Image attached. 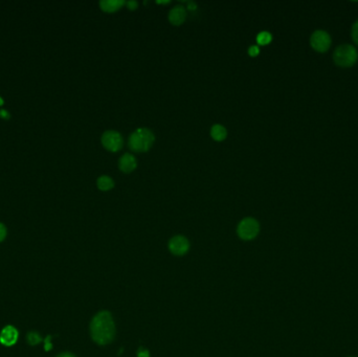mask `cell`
I'll use <instances>...</instances> for the list:
<instances>
[{"label": "cell", "mask_w": 358, "mask_h": 357, "mask_svg": "<svg viewBox=\"0 0 358 357\" xmlns=\"http://www.w3.org/2000/svg\"><path fill=\"white\" fill-rule=\"evenodd\" d=\"M91 339L98 345L104 346L115 340L116 325L112 315L108 311H101L94 316L90 323Z\"/></svg>", "instance_id": "cell-1"}, {"label": "cell", "mask_w": 358, "mask_h": 357, "mask_svg": "<svg viewBox=\"0 0 358 357\" xmlns=\"http://www.w3.org/2000/svg\"><path fill=\"white\" fill-rule=\"evenodd\" d=\"M154 140L155 136L151 130L147 128H138L130 135L129 147L133 151L146 152L152 147Z\"/></svg>", "instance_id": "cell-2"}, {"label": "cell", "mask_w": 358, "mask_h": 357, "mask_svg": "<svg viewBox=\"0 0 358 357\" xmlns=\"http://www.w3.org/2000/svg\"><path fill=\"white\" fill-rule=\"evenodd\" d=\"M358 53L354 46L350 44H343L337 47L333 55V60L336 65L341 67H350L356 63Z\"/></svg>", "instance_id": "cell-3"}, {"label": "cell", "mask_w": 358, "mask_h": 357, "mask_svg": "<svg viewBox=\"0 0 358 357\" xmlns=\"http://www.w3.org/2000/svg\"><path fill=\"white\" fill-rule=\"evenodd\" d=\"M260 232V224L254 218L247 217L241 220L239 223L237 233L238 236L243 240H252L258 236Z\"/></svg>", "instance_id": "cell-4"}, {"label": "cell", "mask_w": 358, "mask_h": 357, "mask_svg": "<svg viewBox=\"0 0 358 357\" xmlns=\"http://www.w3.org/2000/svg\"><path fill=\"white\" fill-rule=\"evenodd\" d=\"M310 44L316 52L326 53L331 45V38L324 30H315L310 38Z\"/></svg>", "instance_id": "cell-5"}, {"label": "cell", "mask_w": 358, "mask_h": 357, "mask_svg": "<svg viewBox=\"0 0 358 357\" xmlns=\"http://www.w3.org/2000/svg\"><path fill=\"white\" fill-rule=\"evenodd\" d=\"M102 144L112 152L119 151L122 146V137L119 132L115 130H108L102 135Z\"/></svg>", "instance_id": "cell-6"}, {"label": "cell", "mask_w": 358, "mask_h": 357, "mask_svg": "<svg viewBox=\"0 0 358 357\" xmlns=\"http://www.w3.org/2000/svg\"><path fill=\"white\" fill-rule=\"evenodd\" d=\"M169 249L175 256H183L190 249V242L183 236H175L169 241Z\"/></svg>", "instance_id": "cell-7"}, {"label": "cell", "mask_w": 358, "mask_h": 357, "mask_svg": "<svg viewBox=\"0 0 358 357\" xmlns=\"http://www.w3.org/2000/svg\"><path fill=\"white\" fill-rule=\"evenodd\" d=\"M19 339V332L14 326H5L0 332V344L5 347L14 346Z\"/></svg>", "instance_id": "cell-8"}, {"label": "cell", "mask_w": 358, "mask_h": 357, "mask_svg": "<svg viewBox=\"0 0 358 357\" xmlns=\"http://www.w3.org/2000/svg\"><path fill=\"white\" fill-rule=\"evenodd\" d=\"M187 17V11L182 5L174 6L170 13H169V20L170 22L174 25H180L185 22Z\"/></svg>", "instance_id": "cell-9"}, {"label": "cell", "mask_w": 358, "mask_h": 357, "mask_svg": "<svg viewBox=\"0 0 358 357\" xmlns=\"http://www.w3.org/2000/svg\"><path fill=\"white\" fill-rule=\"evenodd\" d=\"M136 158L134 155L130 154V153H125L119 160V168L120 171L125 173H130L136 168Z\"/></svg>", "instance_id": "cell-10"}, {"label": "cell", "mask_w": 358, "mask_h": 357, "mask_svg": "<svg viewBox=\"0 0 358 357\" xmlns=\"http://www.w3.org/2000/svg\"><path fill=\"white\" fill-rule=\"evenodd\" d=\"M126 2L124 0H101L100 5L105 12H116Z\"/></svg>", "instance_id": "cell-11"}, {"label": "cell", "mask_w": 358, "mask_h": 357, "mask_svg": "<svg viewBox=\"0 0 358 357\" xmlns=\"http://www.w3.org/2000/svg\"><path fill=\"white\" fill-rule=\"evenodd\" d=\"M211 135L215 140L221 141V140H223L224 138L227 137L228 131L222 125L216 124V125H214L212 127V129H211Z\"/></svg>", "instance_id": "cell-12"}, {"label": "cell", "mask_w": 358, "mask_h": 357, "mask_svg": "<svg viewBox=\"0 0 358 357\" xmlns=\"http://www.w3.org/2000/svg\"><path fill=\"white\" fill-rule=\"evenodd\" d=\"M97 183H98V188L102 191H108L115 187L114 179L107 175H103V176L99 177Z\"/></svg>", "instance_id": "cell-13"}, {"label": "cell", "mask_w": 358, "mask_h": 357, "mask_svg": "<svg viewBox=\"0 0 358 357\" xmlns=\"http://www.w3.org/2000/svg\"><path fill=\"white\" fill-rule=\"evenodd\" d=\"M272 40V36L267 30H263V32H260L257 36V42L261 45H266L269 44Z\"/></svg>", "instance_id": "cell-14"}, {"label": "cell", "mask_w": 358, "mask_h": 357, "mask_svg": "<svg viewBox=\"0 0 358 357\" xmlns=\"http://www.w3.org/2000/svg\"><path fill=\"white\" fill-rule=\"evenodd\" d=\"M26 341H27L28 345H30V346H37L41 342H42V339H41L39 333H37L35 331H30L26 335Z\"/></svg>", "instance_id": "cell-15"}, {"label": "cell", "mask_w": 358, "mask_h": 357, "mask_svg": "<svg viewBox=\"0 0 358 357\" xmlns=\"http://www.w3.org/2000/svg\"><path fill=\"white\" fill-rule=\"evenodd\" d=\"M351 35H352L353 41L358 45V20H357V21H356V22L353 24V26H352Z\"/></svg>", "instance_id": "cell-16"}, {"label": "cell", "mask_w": 358, "mask_h": 357, "mask_svg": "<svg viewBox=\"0 0 358 357\" xmlns=\"http://www.w3.org/2000/svg\"><path fill=\"white\" fill-rule=\"evenodd\" d=\"M6 228L3 223L0 222V242H2L6 237Z\"/></svg>", "instance_id": "cell-17"}, {"label": "cell", "mask_w": 358, "mask_h": 357, "mask_svg": "<svg viewBox=\"0 0 358 357\" xmlns=\"http://www.w3.org/2000/svg\"><path fill=\"white\" fill-rule=\"evenodd\" d=\"M259 53H260V48H259L257 45H251V46L248 48V54H249V56H251V57L258 56Z\"/></svg>", "instance_id": "cell-18"}, {"label": "cell", "mask_w": 358, "mask_h": 357, "mask_svg": "<svg viewBox=\"0 0 358 357\" xmlns=\"http://www.w3.org/2000/svg\"><path fill=\"white\" fill-rule=\"evenodd\" d=\"M137 357H150V353L144 348H139V350L137 351Z\"/></svg>", "instance_id": "cell-19"}, {"label": "cell", "mask_w": 358, "mask_h": 357, "mask_svg": "<svg viewBox=\"0 0 358 357\" xmlns=\"http://www.w3.org/2000/svg\"><path fill=\"white\" fill-rule=\"evenodd\" d=\"M127 5L130 9H135L138 5V2L135 1V0H130V1L127 3Z\"/></svg>", "instance_id": "cell-20"}, {"label": "cell", "mask_w": 358, "mask_h": 357, "mask_svg": "<svg viewBox=\"0 0 358 357\" xmlns=\"http://www.w3.org/2000/svg\"><path fill=\"white\" fill-rule=\"evenodd\" d=\"M9 117H11V116H9V114H8V112H7L5 109H1V110H0V118H2V119H8Z\"/></svg>", "instance_id": "cell-21"}, {"label": "cell", "mask_w": 358, "mask_h": 357, "mask_svg": "<svg viewBox=\"0 0 358 357\" xmlns=\"http://www.w3.org/2000/svg\"><path fill=\"white\" fill-rule=\"evenodd\" d=\"M57 357H77L76 355H74L73 353H69V352H63V353H60Z\"/></svg>", "instance_id": "cell-22"}, {"label": "cell", "mask_w": 358, "mask_h": 357, "mask_svg": "<svg viewBox=\"0 0 358 357\" xmlns=\"http://www.w3.org/2000/svg\"><path fill=\"white\" fill-rule=\"evenodd\" d=\"M188 8L191 9V11H194V9L197 8V4L194 1H189L188 2Z\"/></svg>", "instance_id": "cell-23"}, {"label": "cell", "mask_w": 358, "mask_h": 357, "mask_svg": "<svg viewBox=\"0 0 358 357\" xmlns=\"http://www.w3.org/2000/svg\"><path fill=\"white\" fill-rule=\"evenodd\" d=\"M3 103H4V102H3V99H2L1 97H0V106H2V105H3Z\"/></svg>", "instance_id": "cell-24"}, {"label": "cell", "mask_w": 358, "mask_h": 357, "mask_svg": "<svg viewBox=\"0 0 358 357\" xmlns=\"http://www.w3.org/2000/svg\"><path fill=\"white\" fill-rule=\"evenodd\" d=\"M169 1H157V3H168Z\"/></svg>", "instance_id": "cell-25"}, {"label": "cell", "mask_w": 358, "mask_h": 357, "mask_svg": "<svg viewBox=\"0 0 358 357\" xmlns=\"http://www.w3.org/2000/svg\"><path fill=\"white\" fill-rule=\"evenodd\" d=\"M349 357H354V356H349Z\"/></svg>", "instance_id": "cell-26"}]
</instances>
